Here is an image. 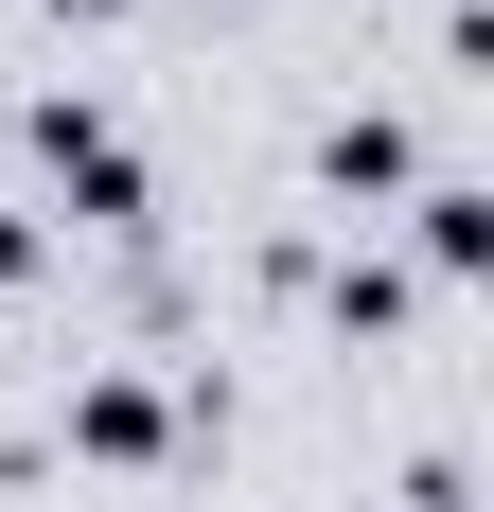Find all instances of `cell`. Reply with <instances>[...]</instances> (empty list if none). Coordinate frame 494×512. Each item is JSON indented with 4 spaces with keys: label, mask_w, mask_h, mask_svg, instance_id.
Wrapping results in <instances>:
<instances>
[{
    "label": "cell",
    "mask_w": 494,
    "mask_h": 512,
    "mask_svg": "<svg viewBox=\"0 0 494 512\" xmlns=\"http://www.w3.org/2000/svg\"><path fill=\"white\" fill-rule=\"evenodd\" d=\"M36 142H53V177H71L89 212H142V177H124V142H106V124H71V106H53Z\"/></svg>",
    "instance_id": "1"
},
{
    "label": "cell",
    "mask_w": 494,
    "mask_h": 512,
    "mask_svg": "<svg viewBox=\"0 0 494 512\" xmlns=\"http://www.w3.org/2000/svg\"><path fill=\"white\" fill-rule=\"evenodd\" d=\"M477 248H494V212H477V195H424V265H442V283H477Z\"/></svg>",
    "instance_id": "2"
}]
</instances>
